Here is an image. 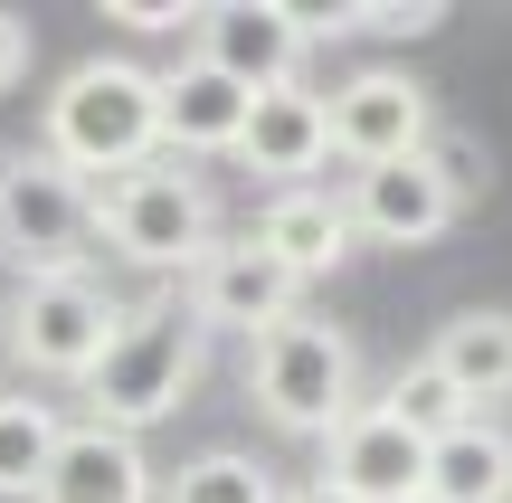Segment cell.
<instances>
[{
  "mask_svg": "<svg viewBox=\"0 0 512 503\" xmlns=\"http://www.w3.org/2000/svg\"><path fill=\"white\" fill-rule=\"evenodd\" d=\"M162 503H285V494H275V475L256 466V456L209 447V456H190V466L162 485Z\"/></svg>",
  "mask_w": 512,
  "mask_h": 503,
  "instance_id": "20",
  "label": "cell"
},
{
  "mask_svg": "<svg viewBox=\"0 0 512 503\" xmlns=\"http://www.w3.org/2000/svg\"><path fill=\"white\" fill-rule=\"evenodd\" d=\"M95 238L114 247L143 276H190V266L219 247V209H209V181L190 162H143L124 181L95 190Z\"/></svg>",
  "mask_w": 512,
  "mask_h": 503,
  "instance_id": "4",
  "label": "cell"
},
{
  "mask_svg": "<svg viewBox=\"0 0 512 503\" xmlns=\"http://www.w3.org/2000/svg\"><path fill=\"white\" fill-rule=\"evenodd\" d=\"M418 503H427V494H418Z\"/></svg>",
  "mask_w": 512,
  "mask_h": 503,
  "instance_id": "25",
  "label": "cell"
},
{
  "mask_svg": "<svg viewBox=\"0 0 512 503\" xmlns=\"http://www.w3.org/2000/svg\"><path fill=\"white\" fill-rule=\"evenodd\" d=\"M247 399H256V418L285 428V437H332L361 409V352H351L342 323L294 314V323H275V333L247 342Z\"/></svg>",
  "mask_w": 512,
  "mask_h": 503,
  "instance_id": "3",
  "label": "cell"
},
{
  "mask_svg": "<svg viewBox=\"0 0 512 503\" xmlns=\"http://www.w3.org/2000/svg\"><path fill=\"white\" fill-rule=\"evenodd\" d=\"M323 485L351 494V503H418L427 494V437H408L380 399H361L323 437Z\"/></svg>",
  "mask_w": 512,
  "mask_h": 503,
  "instance_id": "10",
  "label": "cell"
},
{
  "mask_svg": "<svg viewBox=\"0 0 512 503\" xmlns=\"http://www.w3.org/2000/svg\"><path fill=\"white\" fill-rule=\"evenodd\" d=\"M427 143H437V95L408 67H361L351 86H332V152L351 171L427 162Z\"/></svg>",
  "mask_w": 512,
  "mask_h": 503,
  "instance_id": "7",
  "label": "cell"
},
{
  "mask_svg": "<svg viewBox=\"0 0 512 503\" xmlns=\"http://www.w3.org/2000/svg\"><path fill=\"white\" fill-rule=\"evenodd\" d=\"M238 162L275 190H304L313 171L332 162V95L313 86H275L247 105V133H238Z\"/></svg>",
  "mask_w": 512,
  "mask_h": 503,
  "instance_id": "11",
  "label": "cell"
},
{
  "mask_svg": "<svg viewBox=\"0 0 512 503\" xmlns=\"http://www.w3.org/2000/svg\"><path fill=\"white\" fill-rule=\"evenodd\" d=\"M256 247H266L285 276H332V266H351V209H342V190H323V181H304V190H275L266 209H256V228H247Z\"/></svg>",
  "mask_w": 512,
  "mask_h": 503,
  "instance_id": "14",
  "label": "cell"
},
{
  "mask_svg": "<svg viewBox=\"0 0 512 503\" xmlns=\"http://www.w3.org/2000/svg\"><path fill=\"white\" fill-rule=\"evenodd\" d=\"M19 76H29V19H19V10H0V95H10Z\"/></svg>",
  "mask_w": 512,
  "mask_h": 503,
  "instance_id": "23",
  "label": "cell"
},
{
  "mask_svg": "<svg viewBox=\"0 0 512 503\" xmlns=\"http://www.w3.org/2000/svg\"><path fill=\"white\" fill-rule=\"evenodd\" d=\"M427 171H437V190L456 209H475L484 190H494V152L475 143V133H456V124H437V143H427Z\"/></svg>",
  "mask_w": 512,
  "mask_h": 503,
  "instance_id": "21",
  "label": "cell"
},
{
  "mask_svg": "<svg viewBox=\"0 0 512 503\" xmlns=\"http://www.w3.org/2000/svg\"><path fill=\"white\" fill-rule=\"evenodd\" d=\"M427 361H437V371L456 380L475 409H494V399H512V314H503V304L446 314V323H437V342H427Z\"/></svg>",
  "mask_w": 512,
  "mask_h": 503,
  "instance_id": "16",
  "label": "cell"
},
{
  "mask_svg": "<svg viewBox=\"0 0 512 503\" xmlns=\"http://www.w3.org/2000/svg\"><path fill=\"white\" fill-rule=\"evenodd\" d=\"M181 304H190L200 333H247V342H256V333H275V323L304 314V276H285V266H275L266 247L238 228V238H219V247L181 276Z\"/></svg>",
  "mask_w": 512,
  "mask_h": 503,
  "instance_id": "8",
  "label": "cell"
},
{
  "mask_svg": "<svg viewBox=\"0 0 512 503\" xmlns=\"http://www.w3.org/2000/svg\"><path fill=\"white\" fill-rule=\"evenodd\" d=\"M114 29H200V10L190 0H114Z\"/></svg>",
  "mask_w": 512,
  "mask_h": 503,
  "instance_id": "22",
  "label": "cell"
},
{
  "mask_svg": "<svg viewBox=\"0 0 512 503\" xmlns=\"http://www.w3.org/2000/svg\"><path fill=\"white\" fill-rule=\"evenodd\" d=\"M247 105L256 95L238 86V76H219L209 57H181V67L162 76V143L171 152H238Z\"/></svg>",
  "mask_w": 512,
  "mask_h": 503,
  "instance_id": "15",
  "label": "cell"
},
{
  "mask_svg": "<svg viewBox=\"0 0 512 503\" xmlns=\"http://www.w3.org/2000/svg\"><path fill=\"white\" fill-rule=\"evenodd\" d=\"M114 323H124V304L105 295V276H38V285H10V304H0V361H19L29 380H67V390H86V371L105 361Z\"/></svg>",
  "mask_w": 512,
  "mask_h": 503,
  "instance_id": "6",
  "label": "cell"
},
{
  "mask_svg": "<svg viewBox=\"0 0 512 503\" xmlns=\"http://www.w3.org/2000/svg\"><path fill=\"white\" fill-rule=\"evenodd\" d=\"M342 209H351V238H370V247H427V238H446V228L465 219V209L437 190V171H427V162L351 171V181H342Z\"/></svg>",
  "mask_w": 512,
  "mask_h": 503,
  "instance_id": "12",
  "label": "cell"
},
{
  "mask_svg": "<svg viewBox=\"0 0 512 503\" xmlns=\"http://www.w3.org/2000/svg\"><path fill=\"white\" fill-rule=\"evenodd\" d=\"M29 503H162V475H152L143 437L124 428H67V447H57L48 485H38Z\"/></svg>",
  "mask_w": 512,
  "mask_h": 503,
  "instance_id": "13",
  "label": "cell"
},
{
  "mask_svg": "<svg viewBox=\"0 0 512 503\" xmlns=\"http://www.w3.org/2000/svg\"><path fill=\"white\" fill-rule=\"evenodd\" d=\"M38 143L95 190L162 162V76L133 57H76L38 105Z\"/></svg>",
  "mask_w": 512,
  "mask_h": 503,
  "instance_id": "1",
  "label": "cell"
},
{
  "mask_svg": "<svg viewBox=\"0 0 512 503\" xmlns=\"http://www.w3.org/2000/svg\"><path fill=\"white\" fill-rule=\"evenodd\" d=\"M304 19L285 0H209L200 29H190V57H209L219 76H238L247 95H275V86H304Z\"/></svg>",
  "mask_w": 512,
  "mask_h": 503,
  "instance_id": "9",
  "label": "cell"
},
{
  "mask_svg": "<svg viewBox=\"0 0 512 503\" xmlns=\"http://www.w3.org/2000/svg\"><path fill=\"white\" fill-rule=\"evenodd\" d=\"M95 238V181H76L48 143L0 152V266L19 285L38 276H76Z\"/></svg>",
  "mask_w": 512,
  "mask_h": 503,
  "instance_id": "5",
  "label": "cell"
},
{
  "mask_svg": "<svg viewBox=\"0 0 512 503\" xmlns=\"http://www.w3.org/2000/svg\"><path fill=\"white\" fill-rule=\"evenodd\" d=\"M285 503H351V494H332V485H323V475H313V485H294Z\"/></svg>",
  "mask_w": 512,
  "mask_h": 503,
  "instance_id": "24",
  "label": "cell"
},
{
  "mask_svg": "<svg viewBox=\"0 0 512 503\" xmlns=\"http://www.w3.org/2000/svg\"><path fill=\"white\" fill-rule=\"evenodd\" d=\"M200 371H209V333L190 323L181 295L124 304V323H114L105 361L86 371V409H95V428L143 437V428H162V418L200 390Z\"/></svg>",
  "mask_w": 512,
  "mask_h": 503,
  "instance_id": "2",
  "label": "cell"
},
{
  "mask_svg": "<svg viewBox=\"0 0 512 503\" xmlns=\"http://www.w3.org/2000/svg\"><path fill=\"white\" fill-rule=\"evenodd\" d=\"M67 447V409L38 390H0V503H29Z\"/></svg>",
  "mask_w": 512,
  "mask_h": 503,
  "instance_id": "18",
  "label": "cell"
},
{
  "mask_svg": "<svg viewBox=\"0 0 512 503\" xmlns=\"http://www.w3.org/2000/svg\"><path fill=\"white\" fill-rule=\"evenodd\" d=\"M380 409L399 418L408 437H427V447H437V437H456L465 418H484V409H475V399H465V390H456V380H446V371H437V361H427V352H418V361H399V371H389V390H380Z\"/></svg>",
  "mask_w": 512,
  "mask_h": 503,
  "instance_id": "19",
  "label": "cell"
},
{
  "mask_svg": "<svg viewBox=\"0 0 512 503\" xmlns=\"http://www.w3.org/2000/svg\"><path fill=\"white\" fill-rule=\"evenodd\" d=\"M427 503H512V428L465 418L427 447Z\"/></svg>",
  "mask_w": 512,
  "mask_h": 503,
  "instance_id": "17",
  "label": "cell"
}]
</instances>
